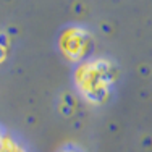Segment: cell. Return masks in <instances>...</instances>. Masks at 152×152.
<instances>
[{"mask_svg": "<svg viewBox=\"0 0 152 152\" xmlns=\"http://www.w3.org/2000/svg\"><path fill=\"white\" fill-rule=\"evenodd\" d=\"M75 84L88 102L99 105L108 97L112 84L117 79V70L107 58H89L76 66Z\"/></svg>", "mask_w": 152, "mask_h": 152, "instance_id": "1", "label": "cell"}, {"mask_svg": "<svg viewBox=\"0 0 152 152\" xmlns=\"http://www.w3.org/2000/svg\"><path fill=\"white\" fill-rule=\"evenodd\" d=\"M91 45H92V39L89 36V32L79 26L66 28L58 39L61 55L68 61H73V63L84 61L86 57L91 52Z\"/></svg>", "mask_w": 152, "mask_h": 152, "instance_id": "2", "label": "cell"}, {"mask_svg": "<svg viewBox=\"0 0 152 152\" xmlns=\"http://www.w3.org/2000/svg\"><path fill=\"white\" fill-rule=\"evenodd\" d=\"M0 152H26V149L12 136L0 133Z\"/></svg>", "mask_w": 152, "mask_h": 152, "instance_id": "3", "label": "cell"}, {"mask_svg": "<svg viewBox=\"0 0 152 152\" xmlns=\"http://www.w3.org/2000/svg\"><path fill=\"white\" fill-rule=\"evenodd\" d=\"M7 58V47L3 45V42L0 41V63Z\"/></svg>", "mask_w": 152, "mask_h": 152, "instance_id": "4", "label": "cell"}, {"mask_svg": "<svg viewBox=\"0 0 152 152\" xmlns=\"http://www.w3.org/2000/svg\"><path fill=\"white\" fill-rule=\"evenodd\" d=\"M61 152H78V151H75V149H63Z\"/></svg>", "mask_w": 152, "mask_h": 152, "instance_id": "5", "label": "cell"}]
</instances>
